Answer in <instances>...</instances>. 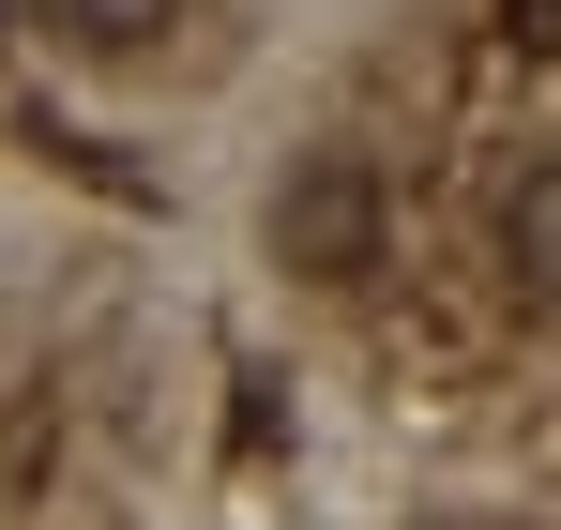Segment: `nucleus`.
I'll list each match as a JSON object with an SVG mask.
<instances>
[{
  "mask_svg": "<svg viewBox=\"0 0 561 530\" xmlns=\"http://www.w3.org/2000/svg\"><path fill=\"white\" fill-rule=\"evenodd\" d=\"M501 273H516L531 303H561V168H531L501 197Z\"/></svg>",
  "mask_w": 561,
  "mask_h": 530,
  "instance_id": "1",
  "label": "nucleus"
},
{
  "mask_svg": "<svg viewBox=\"0 0 561 530\" xmlns=\"http://www.w3.org/2000/svg\"><path fill=\"white\" fill-rule=\"evenodd\" d=\"M31 15H46L61 46H92V61H137V46L168 31V0H31Z\"/></svg>",
  "mask_w": 561,
  "mask_h": 530,
  "instance_id": "2",
  "label": "nucleus"
},
{
  "mask_svg": "<svg viewBox=\"0 0 561 530\" xmlns=\"http://www.w3.org/2000/svg\"><path fill=\"white\" fill-rule=\"evenodd\" d=\"M274 243H288V258H319V273L350 258V168H319V197H304V212H274Z\"/></svg>",
  "mask_w": 561,
  "mask_h": 530,
  "instance_id": "3",
  "label": "nucleus"
},
{
  "mask_svg": "<svg viewBox=\"0 0 561 530\" xmlns=\"http://www.w3.org/2000/svg\"><path fill=\"white\" fill-rule=\"evenodd\" d=\"M501 31H516L531 61H561V0H501Z\"/></svg>",
  "mask_w": 561,
  "mask_h": 530,
  "instance_id": "4",
  "label": "nucleus"
}]
</instances>
